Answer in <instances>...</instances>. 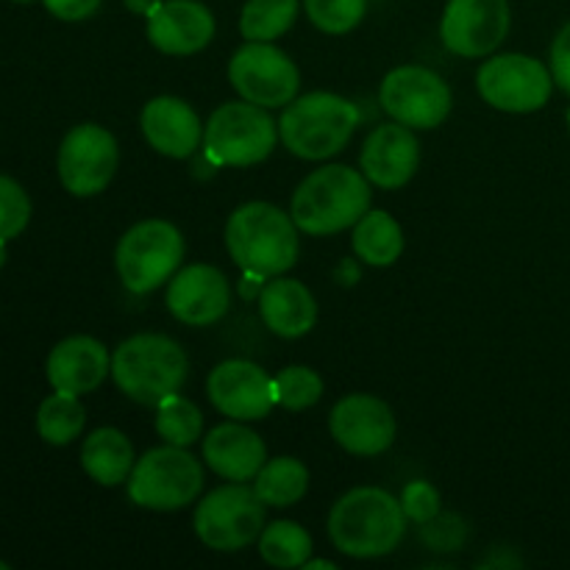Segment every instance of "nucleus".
Wrapping results in <instances>:
<instances>
[{"label":"nucleus","instance_id":"f257e3e1","mask_svg":"<svg viewBox=\"0 0 570 570\" xmlns=\"http://www.w3.org/2000/svg\"><path fill=\"white\" fill-rule=\"evenodd\" d=\"M406 532L404 507L379 488H356L345 493L328 515V538L340 554L373 560L399 549Z\"/></svg>","mask_w":570,"mask_h":570},{"label":"nucleus","instance_id":"f03ea898","mask_svg":"<svg viewBox=\"0 0 570 570\" xmlns=\"http://www.w3.org/2000/svg\"><path fill=\"white\" fill-rule=\"evenodd\" d=\"M226 245L243 273L282 276L298 259V226L278 206L250 200L228 217Z\"/></svg>","mask_w":570,"mask_h":570},{"label":"nucleus","instance_id":"7ed1b4c3","mask_svg":"<svg viewBox=\"0 0 570 570\" xmlns=\"http://www.w3.org/2000/svg\"><path fill=\"white\" fill-rule=\"evenodd\" d=\"M367 209H371V184L365 173H356L345 165H326L301 181L289 215L301 232L326 237L356 226Z\"/></svg>","mask_w":570,"mask_h":570},{"label":"nucleus","instance_id":"20e7f679","mask_svg":"<svg viewBox=\"0 0 570 570\" xmlns=\"http://www.w3.org/2000/svg\"><path fill=\"white\" fill-rule=\"evenodd\" d=\"M189 362L181 345L165 334H134L111 354V379L131 401L156 406L187 382Z\"/></svg>","mask_w":570,"mask_h":570},{"label":"nucleus","instance_id":"39448f33","mask_svg":"<svg viewBox=\"0 0 570 570\" xmlns=\"http://www.w3.org/2000/svg\"><path fill=\"white\" fill-rule=\"evenodd\" d=\"M360 126V111L351 100L332 92H309L289 100L278 122V137L301 159H332L348 145Z\"/></svg>","mask_w":570,"mask_h":570},{"label":"nucleus","instance_id":"423d86ee","mask_svg":"<svg viewBox=\"0 0 570 570\" xmlns=\"http://www.w3.org/2000/svg\"><path fill=\"white\" fill-rule=\"evenodd\" d=\"M278 128L265 106L226 104L209 117L204 128V154L217 167H250L273 154Z\"/></svg>","mask_w":570,"mask_h":570},{"label":"nucleus","instance_id":"0eeeda50","mask_svg":"<svg viewBox=\"0 0 570 570\" xmlns=\"http://www.w3.org/2000/svg\"><path fill=\"white\" fill-rule=\"evenodd\" d=\"M204 488V471L193 454L178 445H161L137 460L128 482V499L142 510H184L198 499Z\"/></svg>","mask_w":570,"mask_h":570},{"label":"nucleus","instance_id":"6e6552de","mask_svg":"<svg viewBox=\"0 0 570 570\" xmlns=\"http://www.w3.org/2000/svg\"><path fill=\"white\" fill-rule=\"evenodd\" d=\"M184 259V237L173 223L142 220L122 234L117 245V273L131 293H154L176 276Z\"/></svg>","mask_w":570,"mask_h":570},{"label":"nucleus","instance_id":"1a4fd4ad","mask_svg":"<svg viewBox=\"0 0 570 570\" xmlns=\"http://www.w3.org/2000/svg\"><path fill=\"white\" fill-rule=\"evenodd\" d=\"M265 507L245 482L217 488L195 510V534L215 551H239L265 529Z\"/></svg>","mask_w":570,"mask_h":570},{"label":"nucleus","instance_id":"9d476101","mask_svg":"<svg viewBox=\"0 0 570 570\" xmlns=\"http://www.w3.org/2000/svg\"><path fill=\"white\" fill-rule=\"evenodd\" d=\"M479 95L493 109L527 115L549 104L554 76L543 61L523 53H504L488 59L476 76Z\"/></svg>","mask_w":570,"mask_h":570},{"label":"nucleus","instance_id":"9b49d317","mask_svg":"<svg viewBox=\"0 0 570 570\" xmlns=\"http://www.w3.org/2000/svg\"><path fill=\"white\" fill-rule=\"evenodd\" d=\"M228 81L248 104L278 109L298 95V67L271 42H248L234 53Z\"/></svg>","mask_w":570,"mask_h":570},{"label":"nucleus","instance_id":"f8f14e48","mask_svg":"<svg viewBox=\"0 0 570 570\" xmlns=\"http://www.w3.org/2000/svg\"><path fill=\"white\" fill-rule=\"evenodd\" d=\"M384 111L410 128H438L451 111V89L429 67L404 65L387 72L379 92Z\"/></svg>","mask_w":570,"mask_h":570},{"label":"nucleus","instance_id":"ddd939ff","mask_svg":"<svg viewBox=\"0 0 570 570\" xmlns=\"http://www.w3.org/2000/svg\"><path fill=\"white\" fill-rule=\"evenodd\" d=\"M117 161H120L117 139L104 126L83 122L61 139L59 178L67 193L89 198L109 187Z\"/></svg>","mask_w":570,"mask_h":570},{"label":"nucleus","instance_id":"4468645a","mask_svg":"<svg viewBox=\"0 0 570 570\" xmlns=\"http://www.w3.org/2000/svg\"><path fill=\"white\" fill-rule=\"evenodd\" d=\"M510 22V0H449L440 37L451 53L479 59L504 42Z\"/></svg>","mask_w":570,"mask_h":570},{"label":"nucleus","instance_id":"2eb2a0df","mask_svg":"<svg viewBox=\"0 0 570 570\" xmlns=\"http://www.w3.org/2000/svg\"><path fill=\"white\" fill-rule=\"evenodd\" d=\"M209 399L232 421H262L276 404L273 379L259 365L245 360H228L212 371Z\"/></svg>","mask_w":570,"mask_h":570},{"label":"nucleus","instance_id":"dca6fc26","mask_svg":"<svg viewBox=\"0 0 570 570\" xmlns=\"http://www.w3.org/2000/svg\"><path fill=\"white\" fill-rule=\"evenodd\" d=\"M332 438L348 454L376 456L395 440V415L382 399L365 393L345 395L328 417Z\"/></svg>","mask_w":570,"mask_h":570},{"label":"nucleus","instance_id":"f3484780","mask_svg":"<svg viewBox=\"0 0 570 570\" xmlns=\"http://www.w3.org/2000/svg\"><path fill=\"white\" fill-rule=\"evenodd\" d=\"M232 304L228 278L212 265H189L170 278L167 309L187 326H212Z\"/></svg>","mask_w":570,"mask_h":570},{"label":"nucleus","instance_id":"a211bd4d","mask_svg":"<svg viewBox=\"0 0 570 570\" xmlns=\"http://www.w3.org/2000/svg\"><path fill=\"white\" fill-rule=\"evenodd\" d=\"M215 37V17L198 0H161L148 14V39L170 56H193Z\"/></svg>","mask_w":570,"mask_h":570},{"label":"nucleus","instance_id":"6ab92c4d","mask_svg":"<svg viewBox=\"0 0 570 570\" xmlns=\"http://www.w3.org/2000/svg\"><path fill=\"white\" fill-rule=\"evenodd\" d=\"M417 161H421V145H417L410 126H404L399 120L387 122V126H379L367 137L360 156L365 178L382 189L404 187L415 176Z\"/></svg>","mask_w":570,"mask_h":570},{"label":"nucleus","instance_id":"aec40b11","mask_svg":"<svg viewBox=\"0 0 570 570\" xmlns=\"http://www.w3.org/2000/svg\"><path fill=\"white\" fill-rule=\"evenodd\" d=\"M109 371L111 362L106 345L98 343L95 337H87V334L61 340V343L50 351L48 365H45L50 387H53L56 393L70 395H83L98 390Z\"/></svg>","mask_w":570,"mask_h":570},{"label":"nucleus","instance_id":"412c9836","mask_svg":"<svg viewBox=\"0 0 570 570\" xmlns=\"http://www.w3.org/2000/svg\"><path fill=\"white\" fill-rule=\"evenodd\" d=\"M142 134L148 145L170 159H187L204 142V126L198 111L181 98L161 95L145 104L142 109Z\"/></svg>","mask_w":570,"mask_h":570},{"label":"nucleus","instance_id":"4be33fe9","mask_svg":"<svg viewBox=\"0 0 570 570\" xmlns=\"http://www.w3.org/2000/svg\"><path fill=\"white\" fill-rule=\"evenodd\" d=\"M204 460L228 482H250L267 460L265 440L243 423H223L204 438Z\"/></svg>","mask_w":570,"mask_h":570},{"label":"nucleus","instance_id":"5701e85b","mask_svg":"<svg viewBox=\"0 0 570 570\" xmlns=\"http://www.w3.org/2000/svg\"><path fill=\"white\" fill-rule=\"evenodd\" d=\"M259 315L278 337H304L317 321L315 295L295 278L273 276V282H267L259 293Z\"/></svg>","mask_w":570,"mask_h":570},{"label":"nucleus","instance_id":"b1692460","mask_svg":"<svg viewBox=\"0 0 570 570\" xmlns=\"http://www.w3.org/2000/svg\"><path fill=\"white\" fill-rule=\"evenodd\" d=\"M137 456H134V445L120 429H95L81 449V468L92 482L104 484V488H115L131 476Z\"/></svg>","mask_w":570,"mask_h":570},{"label":"nucleus","instance_id":"393cba45","mask_svg":"<svg viewBox=\"0 0 570 570\" xmlns=\"http://www.w3.org/2000/svg\"><path fill=\"white\" fill-rule=\"evenodd\" d=\"M354 254L362 262L376 267H387L404 254V232L399 220L387 212H365L354 226Z\"/></svg>","mask_w":570,"mask_h":570},{"label":"nucleus","instance_id":"a878e982","mask_svg":"<svg viewBox=\"0 0 570 570\" xmlns=\"http://www.w3.org/2000/svg\"><path fill=\"white\" fill-rule=\"evenodd\" d=\"M254 490L267 507H293L309 490V471L295 456H278L267 460L256 473Z\"/></svg>","mask_w":570,"mask_h":570},{"label":"nucleus","instance_id":"bb28decb","mask_svg":"<svg viewBox=\"0 0 570 570\" xmlns=\"http://www.w3.org/2000/svg\"><path fill=\"white\" fill-rule=\"evenodd\" d=\"M87 412H83L78 395L53 393L39 404L37 412V432L45 443L67 445L83 432Z\"/></svg>","mask_w":570,"mask_h":570},{"label":"nucleus","instance_id":"cd10ccee","mask_svg":"<svg viewBox=\"0 0 570 570\" xmlns=\"http://www.w3.org/2000/svg\"><path fill=\"white\" fill-rule=\"evenodd\" d=\"M259 554L273 568H301L312 554V538L295 521H276L262 529Z\"/></svg>","mask_w":570,"mask_h":570},{"label":"nucleus","instance_id":"c85d7f7f","mask_svg":"<svg viewBox=\"0 0 570 570\" xmlns=\"http://www.w3.org/2000/svg\"><path fill=\"white\" fill-rule=\"evenodd\" d=\"M298 17V0H248L239 17V31L248 42H273Z\"/></svg>","mask_w":570,"mask_h":570},{"label":"nucleus","instance_id":"c756f323","mask_svg":"<svg viewBox=\"0 0 570 570\" xmlns=\"http://www.w3.org/2000/svg\"><path fill=\"white\" fill-rule=\"evenodd\" d=\"M156 432L165 443L187 449V445L198 443L200 432H204V415L193 401L173 393L156 404Z\"/></svg>","mask_w":570,"mask_h":570},{"label":"nucleus","instance_id":"7c9ffc66","mask_svg":"<svg viewBox=\"0 0 570 570\" xmlns=\"http://www.w3.org/2000/svg\"><path fill=\"white\" fill-rule=\"evenodd\" d=\"M273 387H276V404H282L289 412H301L321 401L323 379L312 367L289 365L278 371V376L273 379Z\"/></svg>","mask_w":570,"mask_h":570},{"label":"nucleus","instance_id":"2f4dec72","mask_svg":"<svg viewBox=\"0 0 570 570\" xmlns=\"http://www.w3.org/2000/svg\"><path fill=\"white\" fill-rule=\"evenodd\" d=\"M312 26L323 33H348L362 22L367 0H304Z\"/></svg>","mask_w":570,"mask_h":570},{"label":"nucleus","instance_id":"473e14b6","mask_svg":"<svg viewBox=\"0 0 570 570\" xmlns=\"http://www.w3.org/2000/svg\"><path fill=\"white\" fill-rule=\"evenodd\" d=\"M28 220H31V200H28L26 189L9 176H0V239L20 237L26 232Z\"/></svg>","mask_w":570,"mask_h":570},{"label":"nucleus","instance_id":"72a5a7b5","mask_svg":"<svg viewBox=\"0 0 570 570\" xmlns=\"http://www.w3.org/2000/svg\"><path fill=\"white\" fill-rule=\"evenodd\" d=\"M404 515L417 523H429L440 512V493L429 482H412L401 495Z\"/></svg>","mask_w":570,"mask_h":570},{"label":"nucleus","instance_id":"f704fd0d","mask_svg":"<svg viewBox=\"0 0 570 570\" xmlns=\"http://www.w3.org/2000/svg\"><path fill=\"white\" fill-rule=\"evenodd\" d=\"M551 76L562 92L570 95V22L554 37L551 45Z\"/></svg>","mask_w":570,"mask_h":570},{"label":"nucleus","instance_id":"c9c22d12","mask_svg":"<svg viewBox=\"0 0 570 570\" xmlns=\"http://www.w3.org/2000/svg\"><path fill=\"white\" fill-rule=\"evenodd\" d=\"M45 9L50 11L53 17L67 22H78V20H87L92 17L95 11L100 9L104 0H42Z\"/></svg>","mask_w":570,"mask_h":570},{"label":"nucleus","instance_id":"e433bc0d","mask_svg":"<svg viewBox=\"0 0 570 570\" xmlns=\"http://www.w3.org/2000/svg\"><path fill=\"white\" fill-rule=\"evenodd\" d=\"M262 287H265V276H256V273H245V282H239V293L243 298H259Z\"/></svg>","mask_w":570,"mask_h":570},{"label":"nucleus","instance_id":"4c0bfd02","mask_svg":"<svg viewBox=\"0 0 570 570\" xmlns=\"http://www.w3.org/2000/svg\"><path fill=\"white\" fill-rule=\"evenodd\" d=\"M122 3H126V9H131L134 14H145V17H148L150 11H154L156 6L161 3V0H122Z\"/></svg>","mask_w":570,"mask_h":570},{"label":"nucleus","instance_id":"58836bf2","mask_svg":"<svg viewBox=\"0 0 570 570\" xmlns=\"http://www.w3.org/2000/svg\"><path fill=\"white\" fill-rule=\"evenodd\" d=\"M315 568L334 570V562H328V560H306V570H315Z\"/></svg>","mask_w":570,"mask_h":570},{"label":"nucleus","instance_id":"ea45409f","mask_svg":"<svg viewBox=\"0 0 570 570\" xmlns=\"http://www.w3.org/2000/svg\"><path fill=\"white\" fill-rule=\"evenodd\" d=\"M3 239H0V267H3V262H6V248H3Z\"/></svg>","mask_w":570,"mask_h":570},{"label":"nucleus","instance_id":"a19ab883","mask_svg":"<svg viewBox=\"0 0 570 570\" xmlns=\"http://www.w3.org/2000/svg\"><path fill=\"white\" fill-rule=\"evenodd\" d=\"M0 570H9V566H6V562H0Z\"/></svg>","mask_w":570,"mask_h":570},{"label":"nucleus","instance_id":"79ce46f5","mask_svg":"<svg viewBox=\"0 0 570 570\" xmlns=\"http://www.w3.org/2000/svg\"><path fill=\"white\" fill-rule=\"evenodd\" d=\"M14 3H31V0H14Z\"/></svg>","mask_w":570,"mask_h":570},{"label":"nucleus","instance_id":"37998d69","mask_svg":"<svg viewBox=\"0 0 570 570\" xmlns=\"http://www.w3.org/2000/svg\"><path fill=\"white\" fill-rule=\"evenodd\" d=\"M568 131H570V109H568Z\"/></svg>","mask_w":570,"mask_h":570}]
</instances>
